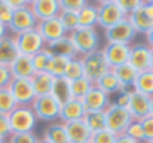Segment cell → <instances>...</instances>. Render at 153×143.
I'll use <instances>...</instances> for the list:
<instances>
[{"label":"cell","instance_id":"cell-45","mask_svg":"<svg viewBox=\"0 0 153 143\" xmlns=\"http://www.w3.org/2000/svg\"><path fill=\"white\" fill-rule=\"evenodd\" d=\"M119 3H120L122 9L126 12V15H128V13L134 12L135 9H138L141 6L143 0H119Z\"/></svg>","mask_w":153,"mask_h":143},{"label":"cell","instance_id":"cell-29","mask_svg":"<svg viewBox=\"0 0 153 143\" xmlns=\"http://www.w3.org/2000/svg\"><path fill=\"white\" fill-rule=\"evenodd\" d=\"M113 72H114V75L117 76L119 82L122 84V87H123L125 90H132V85H134V82H135V79H137L138 72H137L129 63H125V64H122V66L113 69Z\"/></svg>","mask_w":153,"mask_h":143},{"label":"cell","instance_id":"cell-41","mask_svg":"<svg viewBox=\"0 0 153 143\" xmlns=\"http://www.w3.org/2000/svg\"><path fill=\"white\" fill-rule=\"evenodd\" d=\"M114 140H116V134L107 128L92 134L91 137V143H114Z\"/></svg>","mask_w":153,"mask_h":143},{"label":"cell","instance_id":"cell-5","mask_svg":"<svg viewBox=\"0 0 153 143\" xmlns=\"http://www.w3.org/2000/svg\"><path fill=\"white\" fill-rule=\"evenodd\" d=\"M31 109L37 118V121H43V122H55L59 119V109L61 104L49 95H39L34 98Z\"/></svg>","mask_w":153,"mask_h":143},{"label":"cell","instance_id":"cell-11","mask_svg":"<svg viewBox=\"0 0 153 143\" xmlns=\"http://www.w3.org/2000/svg\"><path fill=\"white\" fill-rule=\"evenodd\" d=\"M129 51H131V45H123V43H107L102 48V52L110 70L128 63Z\"/></svg>","mask_w":153,"mask_h":143},{"label":"cell","instance_id":"cell-33","mask_svg":"<svg viewBox=\"0 0 153 143\" xmlns=\"http://www.w3.org/2000/svg\"><path fill=\"white\" fill-rule=\"evenodd\" d=\"M51 58H52V54L48 48H43V49L39 51L37 54H34V55L31 57V63H33L34 70H36V72H46Z\"/></svg>","mask_w":153,"mask_h":143},{"label":"cell","instance_id":"cell-46","mask_svg":"<svg viewBox=\"0 0 153 143\" xmlns=\"http://www.w3.org/2000/svg\"><path fill=\"white\" fill-rule=\"evenodd\" d=\"M131 91H132V90H123V91H120L113 103H114V104H117V106H120V107H125V109H126V107H128V104H129Z\"/></svg>","mask_w":153,"mask_h":143},{"label":"cell","instance_id":"cell-15","mask_svg":"<svg viewBox=\"0 0 153 143\" xmlns=\"http://www.w3.org/2000/svg\"><path fill=\"white\" fill-rule=\"evenodd\" d=\"M128 112L134 121H141L150 115V97L140 94L137 91H131V98L128 104Z\"/></svg>","mask_w":153,"mask_h":143},{"label":"cell","instance_id":"cell-17","mask_svg":"<svg viewBox=\"0 0 153 143\" xmlns=\"http://www.w3.org/2000/svg\"><path fill=\"white\" fill-rule=\"evenodd\" d=\"M86 113V109L82 103V100H77V98H71L68 100L67 103L61 104V109H59V119L61 122L67 124V122H73V121H79V119H83Z\"/></svg>","mask_w":153,"mask_h":143},{"label":"cell","instance_id":"cell-48","mask_svg":"<svg viewBox=\"0 0 153 143\" xmlns=\"http://www.w3.org/2000/svg\"><path fill=\"white\" fill-rule=\"evenodd\" d=\"M146 36V45H149V46L153 49V27L144 34Z\"/></svg>","mask_w":153,"mask_h":143},{"label":"cell","instance_id":"cell-49","mask_svg":"<svg viewBox=\"0 0 153 143\" xmlns=\"http://www.w3.org/2000/svg\"><path fill=\"white\" fill-rule=\"evenodd\" d=\"M6 34H7V27H6L4 24H1V22H0V39H1V37H4Z\"/></svg>","mask_w":153,"mask_h":143},{"label":"cell","instance_id":"cell-4","mask_svg":"<svg viewBox=\"0 0 153 143\" xmlns=\"http://www.w3.org/2000/svg\"><path fill=\"white\" fill-rule=\"evenodd\" d=\"M104 113H105V125H107V130H110V131L114 133L116 136L123 134L125 130L128 128V125L134 121L132 116L129 115L128 109L120 107V106L114 104L113 101L105 107Z\"/></svg>","mask_w":153,"mask_h":143},{"label":"cell","instance_id":"cell-55","mask_svg":"<svg viewBox=\"0 0 153 143\" xmlns=\"http://www.w3.org/2000/svg\"><path fill=\"white\" fill-rule=\"evenodd\" d=\"M88 143H91V142H88Z\"/></svg>","mask_w":153,"mask_h":143},{"label":"cell","instance_id":"cell-43","mask_svg":"<svg viewBox=\"0 0 153 143\" xmlns=\"http://www.w3.org/2000/svg\"><path fill=\"white\" fill-rule=\"evenodd\" d=\"M141 124V128H143V133H144V142H149L153 139V116L149 115L146 116L144 119L140 121Z\"/></svg>","mask_w":153,"mask_h":143},{"label":"cell","instance_id":"cell-32","mask_svg":"<svg viewBox=\"0 0 153 143\" xmlns=\"http://www.w3.org/2000/svg\"><path fill=\"white\" fill-rule=\"evenodd\" d=\"M92 87H94V84L85 76H82L76 81H71V97L77 98V100H82Z\"/></svg>","mask_w":153,"mask_h":143},{"label":"cell","instance_id":"cell-52","mask_svg":"<svg viewBox=\"0 0 153 143\" xmlns=\"http://www.w3.org/2000/svg\"><path fill=\"white\" fill-rule=\"evenodd\" d=\"M37 143H49V142H46V140H43V139H39V142Z\"/></svg>","mask_w":153,"mask_h":143},{"label":"cell","instance_id":"cell-20","mask_svg":"<svg viewBox=\"0 0 153 143\" xmlns=\"http://www.w3.org/2000/svg\"><path fill=\"white\" fill-rule=\"evenodd\" d=\"M144 1V0H143ZM128 21L131 22V25H132V28L135 30V33L138 34H146L150 28L153 27V21L147 16V13L144 12V9H143V3H141V6L138 7V9H135L134 12H131V13H128Z\"/></svg>","mask_w":153,"mask_h":143},{"label":"cell","instance_id":"cell-23","mask_svg":"<svg viewBox=\"0 0 153 143\" xmlns=\"http://www.w3.org/2000/svg\"><path fill=\"white\" fill-rule=\"evenodd\" d=\"M97 88H100L101 91H104L107 95H113V94H119L120 91H123L125 88L122 87V84L119 82L117 76L114 75L113 70H108L102 75L100 79H97V82L94 84Z\"/></svg>","mask_w":153,"mask_h":143},{"label":"cell","instance_id":"cell-31","mask_svg":"<svg viewBox=\"0 0 153 143\" xmlns=\"http://www.w3.org/2000/svg\"><path fill=\"white\" fill-rule=\"evenodd\" d=\"M68 61H70V58L59 57V55H52L46 72H48L49 75H52L53 78H62L64 73H65V69H67Z\"/></svg>","mask_w":153,"mask_h":143},{"label":"cell","instance_id":"cell-13","mask_svg":"<svg viewBox=\"0 0 153 143\" xmlns=\"http://www.w3.org/2000/svg\"><path fill=\"white\" fill-rule=\"evenodd\" d=\"M36 30L39 31V34L42 36V39L45 40V43H52L64 36H67V31L64 30V27L61 25L58 16L56 18H51V19H46V21H40L37 22V27Z\"/></svg>","mask_w":153,"mask_h":143},{"label":"cell","instance_id":"cell-12","mask_svg":"<svg viewBox=\"0 0 153 143\" xmlns=\"http://www.w3.org/2000/svg\"><path fill=\"white\" fill-rule=\"evenodd\" d=\"M30 9H31L34 18L37 19V22L56 18L61 12L58 0H31Z\"/></svg>","mask_w":153,"mask_h":143},{"label":"cell","instance_id":"cell-30","mask_svg":"<svg viewBox=\"0 0 153 143\" xmlns=\"http://www.w3.org/2000/svg\"><path fill=\"white\" fill-rule=\"evenodd\" d=\"M83 122H85L86 127L89 128L91 134H95V133L102 131V130L107 128L104 110H98V112H86L85 116H83Z\"/></svg>","mask_w":153,"mask_h":143},{"label":"cell","instance_id":"cell-37","mask_svg":"<svg viewBox=\"0 0 153 143\" xmlns=\"http://www.w3.org/2000/svg\"><path fill=\"white\" fill-rule=\"evenodd\" d=\"M125 134L129 136L131 139L137 140V142L144 143V133H143V128H141L140 121H132V122L128 125V128L125 130Z\"/></svg>","mask_w":153,"mask_h":143},{"label":"cell","instance_id":"cell-21","mask_svg":"<svg viewBox=\"0 0 153 143\" xmlns=\"http://www.w3.org/2000/svg\"><path fill=\"white\" fill-rule=\"evenodd\" d=\"M18 55H19V52H18V48L15 45L13 36L6 34L4 37L0 39V66L9 67L16 60Z\"/></svg>","mask_w":153,"mask_h":143},{"label":"cell","instance_id":"cell-18","mask_svg":"<svg viewBox=\"0 0 153 143\" xmlns=\"http://www.w3.org/2000/svg\"><path fill=\"white\" fill-rule=\"evenodd\" d=\"M65 131H67V139L68 143H88L91 142V131L83 122V119L67 122L65 124Z\"/></svg>","mask_w":153,"mask_h":143},{"label":"cell","instance_id":"cell-40","mask_svg":"<svg viewBox=\"0 0 153 143\" xmlns=\"http://www.w3.org/2000/svg\"><path fill=\"white\" fill-rule=\"evenodd\" d=\"M12 15H13V9H12L9 0H0V22L7 27Z\"/></svg>","mask_w":153,"mask_h":143},{"label":"cell","instance_id":"cell-3","mask_svg":"<svg viewBox=\"0 0 153 143\" xmlns=\"http://www.w3.org/2000/svg\"><path fill=\"white\" fill-rule=\"evenodd\" d=\"M7 116L12 133H31L37 125V118L31 106H16Z\"/></svg>","mask_w":153,"mask_h":143},{"label":"cell","instance_id":"cell-8","mask_svg":"<svg viewBox=\"0 0 153 143\" xmlns=\"http://www.w3.org/2000/svg\"><path fill=\"white\" fill-rule=\"evenodd\" d=\"M36 27H37V19L34 18V15L30 9V4H28V6H24V7L13 10L10 22L7 25V31H10L12 36H15V34L33 30Z\"/></svg>","mask_w":153,"mask_h":143},{"label":"cell","instance_id":"cell-28","mask_svg":"<svg viewBox=\"0 0 153 143\" xmlns=\"http://www.w3.org/2000/svg\"><path fill=\"white\" fill-rule=\"evenodd\" d=\"M132 90L140 93V94H144L147 97H153V70H144V72H140L137 75V79L132 85Z\"/></svg>","mask_w":153,"mask_h":143},{"label":"cell","instance_id":"cell-53","mask_svg":"<svg viewBox=\"0 0 153 143\" xmlns=\"http://www.w3.org/2000/svg\"><path fill=\"white\" fill-rule=\"evenodd\" d=\"M144 143H153V139L152 140H149V142H144Z\"/></svg>","mask_w":153,"mask_h":143},{"label":"cell","instance_id":"cell-14","mask_svg":"<svg viewBox=\"0 0 153 143\" xmlns=\"http://www.w3.org/2000/svg\"><path fill=\"white\" fill-rule=\"evenodd\" d=\"M150 54H152V48L146 43H137L134 46H131L129 51V58L128 63L140 73L144 70L150 69Z\"/></svg>","mask_w":153,"mask_h":143},{"label":"cell","instance_id":"cell-39","mask_svg":"<svg viewBox=\"0 0 153 143\" xmlns=\"http://www.w3.org/2000/svg\"><path fill=\"white\" fill-rule=\"evenodd\" d=\"M59 1V9L65 12H74L79 13L80 9L86 4V0H58Z\"/></svg>","mask_w":153,"mask_h":143},{"label":"cell","instance_id":"cell-2","mask_svg":"<svg viewBox=\"0 0 153 143\" xmlns=\"http://www.w3.org/2000/svg\"><path fill=\"white\" fill-rule=\"evenodd\" d=\"M97 10H98L97 25H100L104 30L128 16L126 12L122 9L119 0H101L97 3Z\"/></svg>","mask_w":153,"mask_h":143},{"label":"cell","instance_id":"cell-25","mask_svg":"<svg viewBox=\"0 0 153 143\" xmlns=\"http://www.w3.org/2000/svg\"><path fill=\"white\" fill-rule=\"evenodd\" d=\"M42 139L49 143H68L65 124L61 122V121H55V122L48 124L43 130Z\"/></svg>","mask_w":153,"mask_h":143},{"label":"cell","instance_id":"cell-47","mask_svg":"<svg viewBox=\"0 0 153 143\" xmlns=\"http://www.w3.org/2000/svg\"><path fill=\"white\" fill-rule=\"evenodd\" d=\"M114 143H140V142H137V140L131 139L129 136H126V134L123 133V134L116 136V140H114Z\"/></svg>","mask_w":153,"mask_h":143},{"label":"cell","instance_id":"cell-19","mask_svg":"<svg viewBox=\"0 0 153 143\" xmlns=\"http://www.w3.org/2000/svg\"><path fill=\"white\" fill-rule=\"evenodd\" d=\"M12 78L15 79H31L36 73L33 63H31V57L27 55H18L16 60L9 66Z\"/></svg>","mask_w":153,"mask_h":143},{"label":"cell","instance_id":"cell-22","mask_svg":"<svg viewBox=\"0 0 153 143\" xmlns=\"http://www.w3.org/2000/svg\"><path fill=\"white\" fill-rule=\"evenodd\" d=\"M46 48L51 51L52 55H59V57H65V58H70V60L79 57L68 34L58 39V40H55V42H52V43H48Z\"/></svg>","mask_w":153,"mask_h":143},{"label":"cell","instance_id":"cell-51","mask_svg":"<svg viewBox=\"0 0 153 143\" xmlns=\"http://www.w3.org/2000/svg\"><path fill=\"white\" fill-rule=\"evenodd\" d=\"M150 115L153 116V97L150 98Z\"/></svg>","mask_w":153,"mask_h":143},{"label":"cell","instance_id":"cell-35","mask_svg":"<svg viewBox=\"0 0 153 143\" xmlns=\"http://www.w3.org/2000/svg\"><path fill=\"white\" fill-rule=\"evenodd\" d=\"M85 76L83 75V67H82V63H80V58H73L68 61L67 64V69H65V73H64V78L68 79L70 82L71 81H76L79 78Z\"/></svg>","mask_w":153,"mask_h":143},{"label":"cell","instance_id":"cell-6","mask_svg":"<svg viewBox=\"0 0 153 143\" xmlns=\"http://www.w3.org/2000/svg\"><path fill=\"white\" fill-rule=\"evenodd\" d=\"M70 39L73 42V45L76 48V52L79 57L86 55L95 49H98V43H100V37L95 28H76L74 31H71Z\"/></svg>","mask_w":153,"mask_h":143},{"label":"cell","instance_id":"cell-44","mask_svg":"<svg viewBox=\"0 0 153 143\" xmlns=\"http://www.w3.org/2000/svg\"><path fill=\"white\" fill-rule=\"evenodd\" d=\"M12 79H13V78H12L10 69L6 67V66H0V90L7 88Z\"/></svg>","mask_w":153,"mask_h":143},{"label":"cell","instance_id":"cell-56","mask_svg":"<svg viewBox=\"0 0 153 143\" xmlns=\"http://www.w3.org/2000/svg\"><path fill=\"white\" fill-rule=\"evenodd\" d=\"M152 1H153V0H152Z\"/></svg>","mask_w":153,"mask_h":143},{"label":"cell","instance_id":"cell-7","mask_svg":"<svg viewBox=\"0 0 153 143\" xmlns=\"http://www.w3.org/2000/svg\"><path fill=\"white\" fill-rule=\"evenodd\" d=\"M15 45L18 48L19 55H27V57H33L34 54H37L39 51H42L43 48H46L45 40L42 39V36L39 34V31L36 28L15 34Z\"/></svg>","mask_w":153,"mask_h":143},{"label":"cell","instance_id":"cell-9","mask_svg":"<svg viewBox=\"0 0 153 143\" xmlns=\"http://www.w3.org/2000/svg\"><path fill=\"white\" fill-rule=\"evenodd\" d=\"M104 36H105L107 43H123V45H129L135 39L137 33L132 28V25L128 21V18H125V19L119 21L117 24L105 28L104 30Z\"/></svg>","mask_w":153,"mask_h":143},{"label":"cell","instance_id":"cell-36","mask_svg":"<svg viewBox=\"0 0 153 143\" xmlns=\"http://www.w3.org/2000/svg\"><path fill=\"white\" fill-rule=\"evenodd\" d=\"M18 104L15 103L13 97L7 88L0 90V115H9Z\"/></svg>","mask_w":153,"mask_h":143},{"label":"cell","instance_id":"cell-10","mask_svg":"<svg viewBox=\"0 0 153 143\" xmlns=\"http://www.w3.org/2000/svg\"><path fill=\"white\" fill-rule=\"evenodd\" d=\"M7 90L10 91V94L18 106H31L36 98L30 79H15L13 78Z\"/></svg>","mask_w":153,"mask_h":143},{"label":"cell","instance_id":"cell-24","mask_svg":"<svg viewBox=\"0 0 153 143\" xmlns=\"http://www.w3.org/2000/svg\"><path fill=\"white\" fill-rule=\"evenodd\" d=\"M30 81H31L34 94H36V97H39V95L51 94L55 78H53L52 75H49L48 72H36L34 76H33Z\"/></svg>","mask_w":153,"mask_h":143},{"label":"cell","instance_id":"cell-38","mask_svg":"<svg viewBox=\"0 0 153 143\" xmlns=\"http://www.w3.org/2000/svg\"><path fill=\"white\" fill-rule=\"evenodd\" d=\"M39 137L34 134V131L31 133H12V136L7 139L6 143H37Z\"/></svg>","mask_w":153,"mask_h":143},{"label":"cell","instance_id":"cell-34","mask_svg":"<svg viewBox=\"0 0 153 143\" xmlns=\"http://www.w3.org/2000/svg\"><path fill=\"white\" fill-rule=\"evenodd\" d=\"M58 19H59L61 25L64 27V30L67 31V34H70V33L74 31L76 28H79L77 13H74V12H65V10H61L59 15H58Z\"/></svg>","mask_w":153,"mask_h":143},{"label":"cell","instance_id":"cell-54","mask_svg":"<svg viewBox=\"0 0 153 143\" xmlns=\"http://www.w3.org/2000/svg\"><path fill=\"white\" fill-rule=\"evenodd\" d=\"M0 143H6V142H4V140H1V139H0Z\"/></svg>","mask_w":153,"mask_h":143},{"label":"cell","instance_id":"cell-27","mask_svg":"<svg viewBox=\"0 0 153 143\" xmlns=\"http://www.w3.org/2000/svg\"><path fill=\"white\" fill-rule=\"evenodd\" d=\"M51 95L59 104L67 103L68 100L73 98V97H71V82H70L68 79H65L64 76H62V78H55Z\"/></svg>","mask_w":153,"mask_h":143},{"label":"cell","instance_id":"cell-50","mask_svg":"<svg viewBox=\"0 0 153 143\" xmlns=\"http://www.w3.org/2000/svg\"><path fill=\"white\" fill-rule=\"evenodd\" d=\"M150 70H153V49H152V54H150Z\"/></svg>","mask_w":153,"mask_h":143},{"label":"cell","instance_id":"cell-26","mask_svg":"<svg viewBox=\"0 0 153 143\" xmlns=\"http://www.w3.org/2000/svg\"><path fill=\"white\" fill-rule=\"evenodd\" d=\"M77 22H79V27H82V28H95V25L98 22L97 4L86 1V4L77 13Z\"/></svg>","mask_w":153,"mask_h":143},{"label":"cell","instance_id":"cell-16","mask_svg":"<svg viewBox=\"0 0 153 143\" xmlns=\"http://www.w3.org/2000/svg\"><path fill=\"white\" fill-rule=\"evenodd\" d=\"M82 103L86 109V112H98V110H105V107L111 103L110 95H107L100 88L95 85L88 91V94L82 98Z\"/></svg>","mask_w":153,"mask_h":143},{"label":"cell","instance_id":"cell-1","mask_svg":"<svg viewBox=\"0 0 153 143\" xmlns=\"http://www.w3.org/2000/svg\"><path fill=\"white\" fill-rule=\"evenodd\" d=\"M79 58H80V63H82V67H83L85 78H88L92 84H95L97 79H100L105 72L110 70L107 60L104 57L102 48H98V49H95V51H92L86 55H82Z\"/></svg>","mask_w":153,"mask_h":143},{"label":"cell","instance_id":"cell-42","mask_svg":"<svg viewBox=\"0 0 153 143\" xmlns=\"http://www.w3.org/2000/svg\"><path fill=\"white\" fill-rule=\"evenodd\" d=\"M12 136V128L9 124V116L7 115H0V139L7 142V139Z\"/></svg>","mask_w":153,"mask_h":143}]
</instances>
